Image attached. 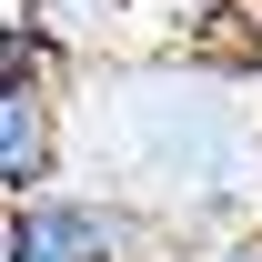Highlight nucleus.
Masks as SVG:
<instances>
[{"mask_svg":"<svg viewBox=\"0 0 262 262\" xmlns=\"http://www.w3.org/2000/svg\"><path fill=\"white\" fill-rule=\"evenodd\" d=\"M0 262H20V212L0 202Z\"/></svg>","mask_w":262,"mask_h":262,"instance_id":"5","label":"nucleus"},{"mask_svg":"<svg viewBox=\"0 0 262 262\" xmlns=\"http://www.w3.org/2000/svg\"><path fill=\"white\" fill-rule=\"evenodd\" d=\"M71 182V81H10L0 91V202L61 192Z\"/></svg>","mask_w":262,"mask_h":262,"instance_id":"2","label":"nucleus"},{"mask_svg":"<svg viewBox=\"0 0 262 262\" xmlns=\"http://www.w3.org/2000/svg\"><path fill=\"white\" fill-rule=\"evenodd\" d=\"M20 262H171V242L141 202L61 182V192L20 202Z\"/></svg>","mask_w":262,"mask_h":262,"instance_id":"1","label":"nucleus"},{"mask_svg":"<svg viewBox=\"0 0 262 262\" xmlns=\"http://www.w3.org/2000/svg\"><path fill=\"white\" fill-rule=\"evenodd\" d=\"M182 262H262V222H242V232H212V242H192Z\"/></svg>","mask_w":262,"mask_h":262,"instance_id":"4","label":"nucleus"},{"mask_svg":"<svg viewBox=\"0 0 262 262\" xmlns=\"http://www.w3.org/2000/svg\"><path fill=\"white\" fill-rule=\"evenodd\" d=\"M71 71H81V40L40 0H0V91L10 81H71Z\"/></svg>","mask_w":262,"mask_h":262,"instance_id":"3","label":"nucleus"}]
</instances>
